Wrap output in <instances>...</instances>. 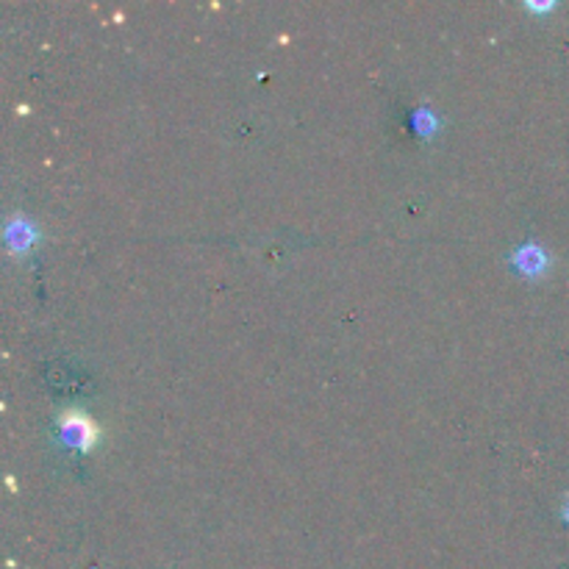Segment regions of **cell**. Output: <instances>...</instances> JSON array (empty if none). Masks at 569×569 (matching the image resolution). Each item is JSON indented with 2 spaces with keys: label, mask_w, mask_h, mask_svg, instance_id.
Segmentation results:
<instances>
[{
  "label": "cell",
  "mask_w": 569,
  "mask_h": 569,
  "mask_svg": "<svg viewBox=\"0 0 569 569\" xmlns=\"http://www.w3.org/2000/svg\"><path fill=\"white\" fill-rule=\"evenodd\" d=\"M61 428H64L67 439L76 442L78 448H92L94 439H98V426H94V420L78 409H70L61 415Z\"/></svg>",
  "instance_id": "obj_1"
}]
</instances>
